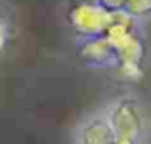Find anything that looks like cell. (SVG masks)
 Returning a JSON list of instances; mask_svg holds the SVG:
<instances>
[{
  "instance_id": "6da1fadb",
  "label": "cell",
  "mask_w": 151,
  "mask_h": 144,
  "mask_svg": "<svg viewBox=\"0 0 151 144\" xmlns=\"http://www.w3.org/2000/svg\"><path fill=\"white\" fill-rule=\"evenodd\" d=\"M105 115L111 121L117 137L140 140L145 129V117L138 100L130 96H121L105 106Z\"/></svg>"
},
{
  "instance_id": "7a4b0ae2",
  "label": "cell",
  "mask_w": 151,
  "mask_h": 144,
  "mask_svg": "<svg viewBox=\"0 0 151 144\" xmlns=\"http://www.w3.org/2000/svg\"><path fill=\"white\" fill-rule=\"evenodd\" d=\"M113 15L115 12L105 10L100 4H81L75 10H71L69 19L73 29L82 39H90L105 35L111 21H113Z\"/></svg>"
},
{
  "instance_id": "3957f363",
  "label": "cell",
  "mask_w": 151,
  "mask_h": 144,
  "mask_svg": "<svg viewBox=\"0 0 151 144\" xmlns=\"http://www.w3.org/2000/svg\"><path fill=\"white\" fill-rule=\"evenodd\" d=\"M117 138V133L103 110L86 117L77 129V144H115Z\"/></svg>"
},
{
  "instance_id": "277c9868",
  "label": "cell",
  "mask_w": 151,
  "mask_h": 144,
  "mask_svg": "<svg viewBox=\"0 0 151 144\" xmlns=\"http://www.w3.org/2000/svg\"><path fill=\"white\" fill-rule=\"evenodd\" d=\"M78 56L86 63L94 67H103V65H115L117 63V52L107 35L100 37H90L84 39L82 44L78 46Z\"/></svg>"
},
{
  "instance_id": "5b68a950",
  "label": "cell",
  "mask_w": 151,
  "mask_h": 144,
  "mask_svg": "<svg viewBox=\"0 0 151 144\" xmlns=\"http://www.w3.org/2000/svg\"><path fill=\"white\" fill-rule=\"evenodd\" d=\"M122 12H126L128 15L140 21V19L151 15V0H124Z\"/></svg>"
},
{
  "instance_id": "8992f818",
  "label": "cell",
  "mask_w": 151,
  "mask_h": 144,
  "mask_svg": "<svg viewBox=\"0 0 151 144\" xmlns=\"http://www.w3.org/2000/svg\"><path fill=\"white\" fill-rule=\"evenodd\" d=\"M10 42V25L4 17H0V52L8 46Z\"/></svg>"
},
{
  "instance_id": "52a82bcc",
  "label": "cell",
  "mask_w": 151,
  "mask_h": 144,
  "mask_svg": "<svg viewBox=\"0 0 151 144\" xmlns=\"http://www.w3.org/2000/svg\"><path fill=\"white\" fill-rule=\"evenodd\" d=\"M140 140H134V138H124V137H119L115 144H138Z\"/></svg>"
}]
</instances>
